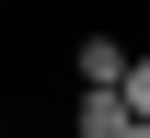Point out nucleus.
I'll return each instance as SVG.
<instances>
[{
  "label": "nucleus",
  "mask_w": 150,
  "mask_h": 138,
  "mask_svg": "<svg viewBox=\"0 0 150 138\" xmlns=\"http://www.w3.org/2000/svg\"><path fill=\"white\" fill-rule=\"evenodd\" d=\"M69 69H81V92H115V81H127V46H115V35H81Z\"/></svg>",
  "instance_id": "1"
},
{
  "label": "nucleus",
  "mask_w": 150,
  "mask_h": 138,
  "mask_svg": "<svg viewBox=\"0 0 150 138\" xmlns=\"http://www.w3.org/2000/svg\"><path fill=\"white\" fill-rule=\"evenodd\" d=\"M0 138H12V115H0Z\"/></svg>",
  "instance_id": "2"
}]
</instances>
